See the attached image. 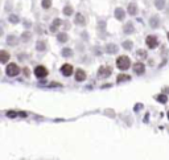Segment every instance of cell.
<instances>
[{
  "label": "cell",
  "mask_w": 169,
  "mask_h": 160,
  "mask_svg": "<svg viewBox=\"0 0 169 160\" xmlns=\"http://www.w3.org/2000/svg\"><path fill=\"white\" fill-rule=\"evenodd\" d=\"M7 74L10 75V77H15V75H17L20 73V68L16 64H10V65L7 66Z\"/></svg>",
  "instance_id": "cell-2"
},
{
  "label": "cell",
  "mask_w": 169,
  "mask_h": 160,
  "mask_svg": "<svg viewBox=\"0 0 169 160\" xmlns=\"http://www.w3.org/2000/svg\"><path fill=\"white\" fill-rule=\"evenodd\" d=\"M156 99L159 101V102H161V103H165L168 98H166V95H165V94H159V95L156 97Z\"/></svg>",
  "instance_id": "cell-16"
},
{
  "label": "cell",
  "mask_w": 169,
  "mask_h": 160,
  "mask_svg": "<svg viewBox=\"0 0 169 160\" xmlns=\"http://www.w3.org/2000/svg\"><path fill=\"white\" fill-rule=\"evenodd\" d=\"M62 54L65 57H70V56H72V50H70V49H63L62 50Z\"/></svg>",
  "instance_id": "cell-24"
},
{
  "label": "cell",
  "mask_w": 169,
  "mask_h": 160,
  "mask_svg": "<svg viewBox=\"0 0 169 160\" xmlns=\"http://www.w3.org/2000/svg\"><path fill=\"white\" fill-rule=\"evenodd\" d=\"M168 40H169V33H168Z\"/></svg>",
  "instance_id": "cell-30"
},
{
  "label": "cell",
  "mask_w": 169,
  "mask_h": 160,
  "mask_svg": "<svg viewBox=\"0 0 169 160\" xmlns=\"http://www.w3.org/2000/svg\"><path fill=\"white\" fill-rule=\"evenodd\" d=\"M155 4H156V7L159 8V10H163L164 5H165V1H164V0H156Z\"/></svg>",
  "instance_id": "cell-17"
},
{
  "label": "cell",
  "mask_w": 169,
  "mask_h": 160,
  "mask_svg": "<svg viewBox=\"0 0 169 160\" xmlns=\"http://www.w3.org/2000/svg\"><path fill=\"white\" fill-rule=\"evenodd\" d=\"M75 79H77V81H79V82L84 81V79H86V73H84L82 69H78L77 72H75Z\"/></svg>",
  "instance_id": "cell-8"
},
{
  "label": "cell",
  "mask_w": 169,
  "mask_h": 160,
  "mask_svg": "<svg viewBox=\"0 0 169 160\" xmlns=\"http://www.w3.org/2000/svg\"><path fill=\"white\" fill-rule=\"evenodd\" d=\"M35 74H36V77H38V78H45L48 75V69L45 68V66H37L35 69Z\"/></svg>",
  "instance_id": "cell-3"
},
{
  "label": "cell",
  "mask_w": 169,
  "mask_h": 160,
  "mask_svg": "<svg viewBox=\"0 0 169 160\" xmlns=\"http://www.w3.org/2000/svg\"><path fill=\"white\" fill-rule=\"evenodd\" d=\"M19 115H20V116H22V118H25V116H27V113H24V111H21V113H19Z\"/></svg>",
  "instance_id": "cell-28"
},
{
  "label": "cell",
  "mask_w": 169,
  "mask_h": 160,
  "mask_svg": "<svg viewBox=\"0 0 169 160\" xmlns=\"http://www.w3.org/2000/svg\"><path fill=\"white\" fill-rule=\"evenodd\" d=\"M136 12H138V7H136V4L131 3L128 5V13L129 15H136Z\"/></svg>",
  "instance_id": "cell-13"
},
{
  "label": "cell",
  "mask_w": 169,
  "mask_h": 160,
  "mask_svg": "<svg viewBox=\"0 0 169 160\" xmlns=\"http://www.w3.org/2000/svg\"><path fill=\"white\" fill-rule=\"evenodd\" d=\"M123 48H124V49H131L132 42L131 41H124V42H123Z\"/></svg>",
  "instance_id": "cell-20"
},
{
  "label": "cell",
  "mask_w": 169,
  "mask_h": 160,
  "mask_svg": "<svg viewBox=\"0 0 169 160\" xmlns=\"http://www.w3.org/2000/svg\"><path fill=\"white\" fill-rule=\"evenodd\" d=\"M151 23H152V27H153V28H156L157 27V17H152V20H151Z\"/></svg>",
  "instance_id": "cell-25"
},
{
  "label": "cell",
  "mask_w": 169,
  "mask_h": 160,
  "mask_svg": "<svg viewBox=\"0 0 169 160\" xmlns=\"http://www.w3.org/2000/svg\"><path fill=\"white\" fill-rule=\"evenodd\" d=\"M7 115L10 116V118H15V116H16V113H15V111H8V113H7Z\"/></svg>",
  "instance_id": "cell-26"
},
{
  "label": "cell",
  "mask_w": 169,
  "mask_h": 160,
  "mask_svg": "<svg viewBox=\"0 0 169 160\" xmlns=\"http://www.w3.org/2000/svg\"><path fill=\"white\" fill-rule=\"evenodd\" d=\"M124 16H125V12L122 10V8H116L115 10V17L118 20H123L124 19Z\"/></svg>",
  "instance_id": "cell-9"
},
{
  "label": "cell",
  "mask_w": 169,
  "mask_h": 160,
  "mask_svg": "<svg viewBox=\"0 0 169 160\" xmlns=\"http://www.w3.org/2000/svg\"><path fill=\"white\" fill-rule=\"evenodd\" d=\"M118 82H123V81H129V75L127 74H120L119 77H118V79H116Z\"/></svg>",
  "instance_id": "cell-15"
},
{
  "label": "cell",
  "mask_w": 169,
  "mask_h": 160,
  "mask_svg": "<svg viewBox=\"0 0 169 160\" xmlns=\"http://www.w3.org/2000/svg\"><path fill=\"white\" fill-rule=\"evenodd\" d=\"M139 54H140L141 57H145V52H144V50H139Z\"/></svg>",
  "instance_id": "cell-27"
},
{
  "label": "cell",
  "mask_w": 169,
  "mask_h": 160,
  "mask_svg": "<svg viewBox=\"0 0 169 160\" xmlns=\"http://www.w3.org/2000/svg\"><path fill=\"white\" fill-rule=\"evenodd\" d=\"M132 31H134V27H132L131 24H128V25H125V27H124V32H128V33H131Z\"/></svg>",
  "instance_id": "cell-23"
},
{
  "label": "cell",
  "mask_w": 169,
  "mask_h": 160,
  "mask_svg": "<svg viewBox=\"0 0 169 160\" xmlns=\"http://www.w3.org/2000/svg\"><path fill=\"white\" fill-rule=\"evenodd\" d=\"M168 119H169V113H168Z\"/></svg>",
  "instance_id": "cell-29"
},
{
  "label": "cell",
  "mask_w": 169,
  "mask_h": 160,
  "mask_svg": "<svg viewBox=\"0 0 169 160\" xmlns=\"http://www.w3.org/2000/svg\"><path fill=\"white\" fill-rule=\"evenodd\" d=\"M60 25H61V20H60V19H56V20L53 21V24L50 25V31H52V32H56L57 28H58Z\"/></svg>",
  "instance_id": "cell-12"
},
{
  "label": "cell",
  "mask_w": 169,
  "mask_h": 160,
  "mask_svg": "<svg viewBox=\"0 0 169 160\" xmlns=\"http://www.w3.org/2000/svg\"><path fill=\"white\" fill-rule=\"evenodd\" d=\"M106 50H107V52H108V53H115L116 50H118V48H116V45H114V44H110V45H107Z\"/></svg>",
  "instance_id": "cell-14"
},
{
  "label": "cell",
  "mask_w": 169,
  "mask_h": 160,
  "mask_svg": "<svg viewBox=\"0 0 169 160\" xmlns=\"http://www.w3.org/2000/svg\"><path fill=\"white\" fill-rule=\"evenodd\" d=\"M37 49L38 50H41V49L44 50L45 49V42H44V41H38V42H37Z\"/></svg>",
  "instance_id": "cell-22"
},
{
  "label": "cell",
  "mask_w": 169,
  "mask_h": 160,
  "mask_svg": "<svg viewBox=\"0 0 169 160\" xmlns=\"http://www.w3.org/2000/svg\"><path fill=\"white\" fill-rule=\"evenodd\" d=\"M144 70H145V66L143 65L141 62H136L134 65V72L136 73V74H143V73H144Z\"/></svg>",
  "instance_id": "cell-7"
},
{
  "label": "cell",
  "mask_w": 169,
  "mask_h": 160,
  "mask_svg": "<svg viewBox=\"0 0 169 160\" xmlns=\"http://www.w3.org/2000/svg\"><path fill=\"white\" fill-rule=\"evenodd\" d=\"M50 0H42V8H45V10H46V8H49L50 7Z\"/></svg>",
  "instance_id": "cell-21"
},
{
  "label": "cell",
  "mask_w": 169,
  "mask_h": 160,
  "mask_svg": "<svg viewBox=\"0 0 169 160\" xmlns=\"http://www.w3.org/2000/svg\"><path fill=\"white\" fill-rule=\"evenodd\" d=\"M63 13H65L66 16H70L73 13V8L70 5H67V7H65V8H63Z\"/></svg>",
  "instance_id": "cell-18"
},
{
  "label": "cell",
  "mask_w": 169,
  "mask_h": 160,
  "mask_svg": "<svg viewBox=\"0 0 169 160\" xmlns=\"http://www.w3.org/2000/svg\"><path fill=\"white\" fill-rule=\"evenodd\" d=\"M66 40H67V35H66V33H60V35H58V41L65 42Z\"/></svg>",
  "instance_id": "cell-19"
},
{
  "label": "cell",
  "mask_w": 169,
  "mask_h": 160,
  "mask_svg": "<svg viewBox=\"0 0 169 160\" xmlns=\"http://www.w3.org/2000/svg\"><path fill=\"white\" fill-rule=\"evenodd\" d=\"M111 68L110 66H100L99 70H98V74H99V77H108L110 74H111Z\"/></svg>",
  "instance_id": "cell-6"
},
{
  "label": "cell",
  "mask_w": 169,
  "mask_h": 160,
  "mask_svg": "<svg viewBox=\"0 0 169 160\" xmlns=\"http://www.w3.org/2000/svg\"><path fill=\"white\" fill-rule=\"evenodd\" d=\"M116 66L119 68L120 70H127L131 66V60H129L127 56H120L118 60H116Z\"/></svg>",
  "instance_id": "cell-1"
},
{
  "label": "cell",
  "mask_w": 169,
  "mask_h": 160,
  "mask_svg": "<svg viewBox=\"0 0 169 160\" xmlns=\"http://www.w3.org/2000/svg\"><path fill=\"white\" fill-rule=\"evenodd\" d=\"M75 23L79 25H83L84 24V16L82 13H77L75 15Z\"/></svg>",
  "instance_id": "cell-11"
},
{
  "label": "cell",
  "mask_w": 169,
  "mask_h": 160,
  "mask_svg": "<svg viewBox=\"0 0 169 160\" xmlns=\"http://www.w3.org/2000/svg\"><path fill=\"white\" fill-rule=\"evenodd\" d=\"M61 73H62L65 77H69V75H72V73H73V66L70 65V64H63L62 68H61Z\"/></svg>",
  "instance_id": "cell-5"
},
{
  "label": "cell",
  "mask_w": 169,
  "mask_h": 160,
  "mask_svg": "<svg viewBox=\"0 0 169 160\" xmlns=\"http://www.w3.org/2000/svg\"><path fill=\"white\" fill-rule=\"evenodd\" d=\"M145 42H147L148 48H151V49H155V48L159 45V41H157L156 36H148V37L145 38Z\"/></svg>",
  "instance_id": "cell-4"
},
{
  "label": "cell",
  "mask_w": 169,
  "mask_h": 160,
  "mask_svg": "<svg viewBox=\"0 0 169 160\" xmlns=\"http://www.w3.org/2000/svg\"><path fill=\"white\" fill-rule=\"evenodd\" d=\"M8 58H10V54L7 53L5 50H1L0 52V61H1V64H5L8 61Z\"/></svg>",
  "instance_id": "cell-10"
}]
</instances>
